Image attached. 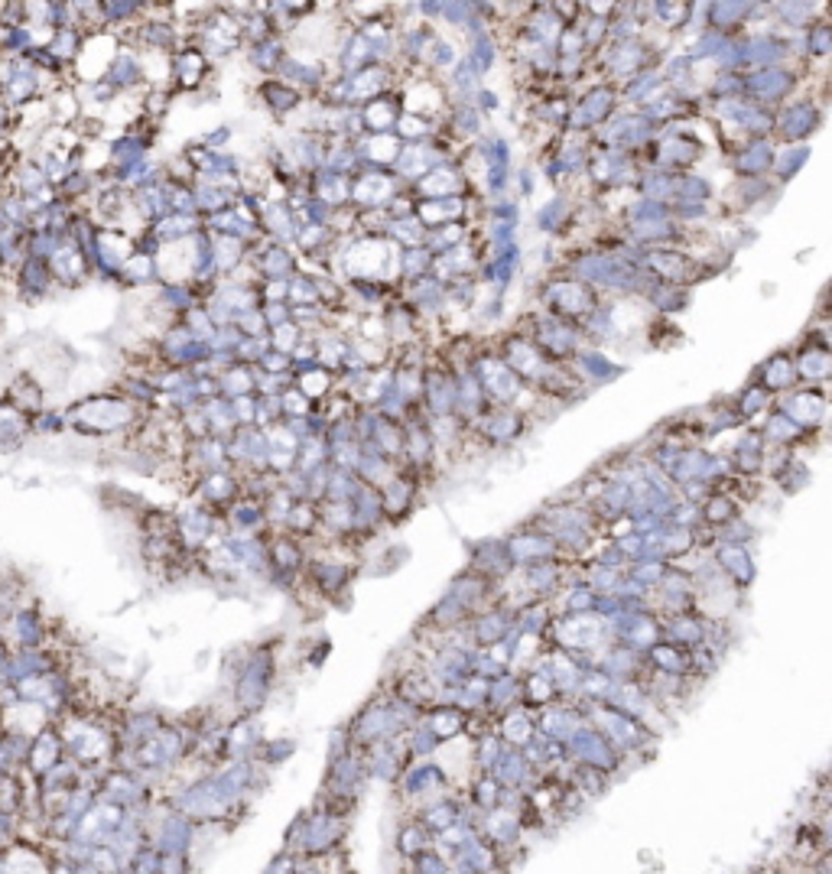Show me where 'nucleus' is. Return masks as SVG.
Here are the masks:
<instances>
[{
    "mask_svg": "<svg viewBox=\"0 0 832 874\" xmlns=\"http://www.w3.org/2000/svg\"><path fill=\"white\" fill-rule=\"evenodd\" d=\"M260 98H264V104L270 108V114H277V117H283V114H293L299 104H303V95H299V91H293L290 85L283 82V78H267L264 85H260Z\"/></svg>",
    "mask_w": 832,
    "mask_h": 874,
    "instance_id": "obj_7",
    "label": "nucleus"
},
{
    "mask_svg": "<svg viewBox=\"0 0 832 874\" xmlns=\"http://www.w3.org/2000/svg\"><path fill=\"white\" fill-rule=\"evenodd\" d=\"M771 403H774V397L767 394L764 387H758V384H748L745 390H741V397L735 400V413H738V420L745 423V420H754V416H761V413H771Z\"/></svg>",
    "mask_w": 832,
    "mask_h": 874,
    "instance_id": "obj_8",
    "label": "nucleus"
},
{
    "mask_svg": "<svg viewBox=\"0 0 832 874\" xmlns=\"http://www.w3.org/2000/svg\"><path fill=\"white\" fill-rule=\"evenodd\" d=\"M4 634H10L7 647L20 650V647H46V621L39 615V608H17L13 615L4 621Z\"/></svg>",
    "mask_w": 832,
    "mask_h": 874,
    "instance_id": "obj_3",
    "label": "nucleus"
},
{
    "mask_svg": "<svg viewBox=\"0 0 832 874\" xmlns=\"http://www.w3.org/2000/svg\"><path fill=\"white\" fill-rule=\"evenodd\" d=\"M819 127H823V108H819L813 98L784 104V111H777L774 117V130L787 143H806Z\"/></svg>",
    "mask_w": 832,
    "mask_h": 874,
    "instance_id": "obj_1",
    "label": "nucleus"
},
{
    "mask_svg": "<svg viewBox=\"0 0 832 874\" xmlns=\"http://www.w3.org/2000/svg\"><path fill=\"white\" fill-rule=\"evenodd\" d=\"M33 436V416L0 400V452H17Z\"/></svg>",
    "mask_w": 832,
    "mask_h": 874,
    "instance_id": "obj_6",
    "label": "nucleus"
},
{
    "mask_svg": "<svg viewBox=\"0 0 832 874\" xmlns=\"http://www.w3.org/2000/svg\"><path fill=\"white\" fill-rule=\"evenodd\" d=\"M49 874H75V868H72L69 862H62V858H59V862L49 868Z\"/></svg>",
    "mask_w": 832,
    "mask_h": 874,
    "instance_id": "obj_9",
    "label": "nucleus"
},
{
    "mask_svg": "<svg viewBox=\"0 0 832 874\" xmlns=\"http://www.w3.org/2000/svg\"><path fill=\"white\" fill-rule=\"evenodd\" d=\"M0 715H4V712H0ZM4 732H7V728H4V719H0V735H4Z\"/></svg>",
    "mask_w": 832,
    "mask_h": 874,
    "instance_id": "obj_10",
    "label": "nucleus"
},
{
    "mask_svg": "<svg viewBox=\"0 0 832 874\" xmlns=\"http://www.w3.org/2000/svg\"><path fill=\"white\" fill-rule=\"evenodd\" d=\"M65 758V751H62V738H59V732L52 725H43L39 728V732L30 738V748H26V767H30V774L33 777H43L46 771H52V767H56L59 761Z\"/></svg>",
    "mask_w": 832,
    "mask_h": 874,
    "instance_id": "obj_4",
    "label": "nucleus"
},
{
    "mask_svg": "<svg viewBox=\"0 0 832 874\" xmlns=\"http://www.w3.org/2000/svg\"><path fill=\"white\" fill-rule=\"evenodd\" d=\"M0 641H4V621H0Z\"/></svg>",
    "mask_w": 832,
    "mask_h": 874,
    "instance_id": "obj_11",
    "label": "nucleus"
},
{
    "mask_svg": "<svg viewBox=\"0 0 832 874\" xmlns=\"http://www.w3.org/2000/svg\"><path fill=\"white\" fill-rule=\"evenodd\" d=\"M758 387H764L767 394H790L793 387H800L797 381V368H793V358L787 355V351H777V355H771L758 371V381H754Z\"/></svg>",
    "mask_w": 832,
    "mask_h": 874,
    "instance_id": "obj_5",
    "label": "nucleus"
},
{
    "mask_svg": "<svg viewBox=\"0 0 832 874\" xmlns=\"http://www.w3.org/2000/svg\"><path fill=\"white\" fill-rule=\"evenodd\" d=\"M787 420L797 423L803 433H819L826 423V394L823 387H793L784 407H777Z\"/></svg>",
    "mask_w": 832,
    "mask_h": 874,
    "instance_id": "obj_2",
    "label": "nucleus"
}]
</instances>
